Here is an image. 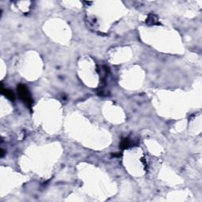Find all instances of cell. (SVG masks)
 <instances>
[{"instance_id":"3957f363","label":"cell","mask_w":202,"mask_h":202,"mask_svg":"<svg viewBox=\"0 0 202 202\" xmlns=\"http://www.w3.org/2000/svg\"><path fill=\"white\" fill-rule=\"evenodd\" d=\"M131 146V141H130L129 138H124L120 143V148L122 149H125Z\"/></svg>"},{"instance_id":"6da1fadb","label":"cell","mask_w":202,"mask_h":202,"mask_svg":"<svg viewBox=\"0 0 202 202\" xmlns=\"http://www.w3.org/2000/svg\"><path fill=\"white\" fill-rule=\"evenodd\" d=\"M18 92L20 98L22 99L23 102L26 103L29 108H31L33 105V99L30 96V93L26 86H24V85H19L18 86Z\"/></svg>"},{"instance_id":"7a4b0ae2","label":"cell","mask_w":202,"mask_h":202,"mask_svg":"<svg viewBox=\"0 0 202 202\" xmlns=\"http://www.w3.org/2000/svg\"><path fill=\"white\" fill-rule=\"evenodd\" d=\"M1 92H2V94H3L6 97L8 98V99H9L11 101H12V102H14V99H15L14 92H13L11 90H10V89H5L2 85V88H1Z\"/></svg>"}]
</instances>
